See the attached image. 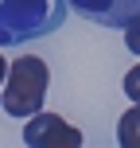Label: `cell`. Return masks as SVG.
Returning <instances> with one entry per match:
<instances>
[{"mask_svg": "<svg viewBox=\"0 0 140 148\" xmlns=\"http://www.w3.org/2000/svg\"><path fill=\"white\" fill-rule=\"evenodd\" d=\"M117 144L140 148V101H132V109H125V117L117 121Z\"/></svg>", "mask_w": 140, "mask_h": 148, "instance_id": "obj_5", "label": "cell"}, {"mask_svg": "<svg viewBox=\"0 0 140 148\" xmlns=\"http://www.w3.org/2000/svg\"><path fill=\"white\" fill-rule=\"evenodd\" d=\"M62 12L66 8H59L55 0H0V47L51 31L62 20Z\"/></svg>", "mask_w": 140, "mask_h": 148, "instance_id": "obj_2", "label": "cell"}, {"mask_svg": "<svg viewBox=\"0 0 140 148\" xmlns=\"http://www.w3.org/2000/svg\"><path fill=\"white\" fill-rule=\"evenodd\" d=\"M23 144L27 148H78L82 133L74 125H66L62 117L39 109V113H31L27 125H23Z\"/></svg>", "mask_w": 140, "mask_h": 148, "instance_id": "obj_3", "label": "cell"}, {"mask_svg": "<svg viewBox=\"0 0 140 148\" xmlns=\"http://www.w3.org/2000/svg\"><path fill=\"white\" fill-rule=\"evenodd\" d=\"M47 86H51V70H47L43 59H35V55L16 59L12 66H8V74H4V90H0L4 113L16 117V121H27L31 113L43 109Z\"/></svg>", "mask_w": 140, "mask_h": 148, "instance_id": "obj_1", "label": "cell"}, {"mask_svg": "<svg viewBox=\"0 0 140 148\" xmlns=\"http://www.w3.org/2000/svg\"><path fill=\"white\" fill-rule=\"evenodd\" d=\"M125 47L132 55H140V16H132V20L125 23Z\"/></svg>", "mask_w": 140, "mask_h": 148, "instance_id": "obj_6", "label": "cell"}, {"mask_svg": "<svg viewBox=\"0 0 140 148\" xmlns=\"http://www.w3.org/2000/svg\"><path fill=\"white\" fill-rule=\"evenodd\" d=\"M70 8L101 27H125L132 16H140V0H70Z\"/></svg>", "mask_w": 140, "mask_h": 148, "instance_id": "obj_4", "label": "cell"}, {"mask_svg": "<svg viewBox=\"0 0 140 148\" xmlns=\"http://www.w3.org/2000/svg\"><path fill=\"white\" fill-rule=\"evenodd\" d=\"M4 74H8V62H4V55H0V86H4Z\"/></svg>", "mask_w": 140, "mask_h": 148, "instance_id": "obj_8", "label": "cell"}, {"mask_svg": "<svg viewBox=\"0 0 140 148\" xmlns=\"http://www.w3.org/2000/svg\"><path fill=\"white\" fill-rule=\"evenodd\" d=\"M125 94H128V101H140V62L132 70H125Z\"/></svg>", "mask_w": 140, "mask_h": 148, "instance_id": "obj_7", "label": "cell"}]
</instances>
